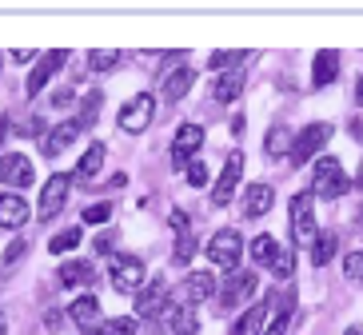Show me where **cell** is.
Here are the masks:
<instances>
[{
  "mask_svg": "<svg viewBox=\"0 0 363 335\" xmlns=\"http://www.w3.org/2000/svg\"><path fill=\"white\" fill-rule=\"evenodd\" d=\"M196 256V236L192 232H180L176 236V248H172V263H188Z\"/></svg>",
  "mask_w": 363,
  "mask_h": 335,
  "instance_id": "obj_30",
  "label": "cell"
},
{
  "mask_svg": "<svg viewBox=\"0 0 363 335\" xmlns=\"http://www.w3.org/2000/svg\"><path fill=\"white\" fill-rule=\"evenodd\" d=\"M192 80H196L192 68H176V72H168V76H164V96H168V100H184V96H188V88H192Z\"/></svg>",
  "mask_w": 363,
  "mask_h": 335,
  "instance_id": "obj_25",
  "label": "cell"
},
{
  "mask_svg": "<svg viewBox=\"0 0 363 335\" xmlns=\"http://www.w3.org/2000/svg\"><path fill=\"white\" fill-rule=\"evenodd\" d=\"M80 220H84V224H104V220H112V204H92Z\"/></svg>",
  "mask_w": 363,
  "mask_h": 335,
  "instance_id": "obj_35",
  "label": "cell"
},
{
  "mask_svg": "<svg viewBox=\"0 0 363 335\" xmlns=\"http://www.w3.org/2000/svg\"><path fill=\"white\" fill-rule=\"evenodd\" d=\"M272 204H276V192L267 184H252L244 192V216L247 220H259L264 212H272Z\"/></svg>",
  "mask_w": 363,
  "mask_h": 335,
  "instance_id": "obj_19",
  "label": "cell"
},
{
  "mask_svg": "<svg viewBox=\"0 0 363 335\" xmlns=\"http://www.w3.org/2000/svg\"><path fill=\"white\" fill-rule=\"evenodd\" d=\"M216 288H220V283H216V276L212 271H192V276H188V280H184V292H180V300L184 303H203V300H212L216 295Z\"/></svg>",
  "mask_w": 363,
  "mask_h": 335,
  "instance_id": "obj_15",
  "label": "cell"
},
{
  "mask_svg": "<svg viewBox=\"0 0 363 335\" xmlns=\"http://www.w3.org/2000/svg\"><path fill=\"white\" fill-rule=\"evenodd\" d=\"M76 244H80V227H65L60 236H52V244H48V251L52 256H65V251H72Z\"/></svg>",
  "mask_w": 363,
  "mask_h": 335,
  "instance_id": "obj_31",
  "label": "cell"
},
{
  "mask_svg": "<svg viewBox=\"0 0 363 335\" xmlns=\"http://www.w3.org/2000/svg\"><path fill=\"white\" fill-rule=\"evenodd\" d=\"M247 251H252V260H256V263H264V268H272V263L279 260V251H284V248L276 244V236H256Z\"/></svg>",
  "mask_w": 363,
  "mask_h": 335,
  "instance_id": "obj_27",
  "label": "cell"
},
{
  "mask_svg": "<svg viewBox=\"0 0 363 335\" xmlns=\"http://www.w3.org/2000/svg\"><path fill=\"white\" fill-rule=\"evenodd\" d=\"M152 116H156V96H148V92H140V96H132L124 108H120V128L124 132H144L152 124Z\"/></svg>",
  "mask_w": 363,
  "mask_h": 335,
  "instance_id": "obj_9",
  "label": "cell"
},
{
  "mask_svg": "<svg viewBox=\"0 0 363 335\" xmlns=\"http://www.w3.org/2000/svg\"><path fill=\"white\" fill-rule=\"evenodd\" d=\"M4 136H9V116H0V144H4Z\"/></svg>",
  "mask_w": 363,
  "mask_h": 335,
  "instance_id": "obj_45",
  "label": "cell"
},
{
  "mask_svg": "<svg viewBox=\"0 0 363 335\" xmlns=\"http://www.w3.org/2000/svg\"><path fill=\"white\" fill-rule=\"evenodd\" d=\"M355 140H363V124H355Z\"/></svg>",
  "mask_w": 363,
  "mask_h": 335,
  "instance_id": "obj_48",
  "label": "cell"
},
{
  "mask_svg": "<svg viewBox=\"0 0 363 335\" xmlns=\"http://www.w3.org/2000/svg\"><path fill=\"white\" fill-rule=\"evenodd\" d=\"M0 335H9V315L0 312Z\"/></svg>",
  "mask_w": 363,
  "mask_h": 335,
  "instance_id": "obj_47",
  "label": "cell"
},
{
  "mask_svg": "<svg viewBox=\"0 0 363 335\" xmlns=\"http://www.w3.org/2000/svg\"><path fill=\"white\" fill-rule=\"evenodd\" d=\"M100 104H104V92H88L84 96V108H80V116H76V124H80V132H88L92 124H96V112Z\"/></svg>",
  "mask_w": 363,
  "mask_h": 335,
  "instance_id": "obj_29",
  "label": "cell"
},
{
  "mask_svg": "<svg viewBox=\"0 0 363 335\" xmlns=\"http://www.w3.org/2000/svg\"><path fill=\"white\" fill-rule=\"evenodd\" d=\"M65 60H68L65 48H56V52H44L40 60H36V68L28 72V84H24V92H28V96H40L44 84H48V80L60 72V64H65Z\"/></svg>",
  "mask_w": 363,
  "mask_h": 335,
  "instance_id": "obj_11",
  "label": "cell"
},
{
  "mask_svg": "<svg viewBox=\"0 0 363 335\" xmlns=\"http://www.w3.org/2000/svg\"><path fill=\"white\" fill-rule=\"evenodd\" d=\"M284 148L291 152V144H288V132H284V128L267 132V140H264V152H267V156H279V152H284Z\"/></svg>",
  "mask_w": 363,
  "mask_h": 335,
  "instance_id": "obj_33",
  "label": "cell"
},
{
  "mask_svg": "<svg viewBox=\"0 0 363 335\" xmlns=\"http://www.w3.org/2000/svg\"><path fill=\"white\" fill-rule=\"evenodd\" d=\"M72 180H76V176H65V172L48 176V184H44V192H40V204H36L40 220H56V216H60V208H65V200H68Z\"/></svg>",
  "mask_w": 363,
  "mask_h": 335,
  "instance_id": "obj_8",
  "label": "cell"
},
{
  "mask_svg": "<svg viewBox=\"0 0 363 335\" xmlns=\"http://www.w3.org/2000/svg\"><path fill=\"white\" fill-rule=\"evenodd\" d=\"M60 283H65V288H88V283H92V263L88 260L60 263Z\"/></svg>",
  "mask_w": 363,
  "mask_h": 335,
  "instance_id": "obj_22",
  "label": "cell"
},
{
  "mask_svg": "<svg viewBox=\"0 0 363 335\" xmlns=\"http://www.w3.org/2000/svg\"><path fill=\"white\" fill-rule=\"evenodd\" d=\"M264 324H267V303H256V307H247V312L232 324V335H256Z\"/></svg>",
  "mask_w": 363,
  "mask_h": 335,
  "instance_id": "obj_24",
  "label": "cell"
},
{
  "mask_svg": "<svg viewBox=\"0 0 363 335\" xmlns=\"http://www.w3.org/2000/svg\"><path fill=\"white\" fill-rule=\"evenodd\" d=\"M120 52H104V48H96V52H88V68L92 72H108V68H116Z\"/></svg>",
  "mask_w": 363,
  "mask_h": 335,
  "instance_id": "obj_32",
  "label": "cell"
},
{
  "mask_svg": "<svg viewBox=\"0 0 363 335\" xmlns=\"http://www.w3.org/2000/svg\"><path fill=\"white\" fill-rule=\"evenodd\" d=\"M24 251H28V244H24V239H16V244H9V248H4V263H16L24 256Z\"/></svg>",
  "mask_w": 363,
  "mask_h": 335,
  "instance_id": "obj_39",
  "label": "cell"
},
{
  "mask_svg": "<svg viewBox=\"0 0 363 335\" xmlns=\"http://www.w3.org/2000/svg\"><path fill=\"white\" fill-rule=\"evenodd\" d=\"M76 136H80V124H76V120H60L56 128H48V136H40V152L48 156V160H56L60 152L72 148Z\"/></svg>",
  "mask_w": 363,
  "mask_h": 335,
  "instance_id": "obj_13",
  "label": "cell"
},
{
  "mask_svg": "<svg viewBox=\"0 0 363 335\" xmlns=\"http://www.w3.org/2000/svg\"><path fill=\"white\" fill-rule=\"evenodd\" d=\"M0 180L9 188H33L36 172H33V160L21 156V152H9V156H0Z\"/></svg>",
  "mask_w": 363,
  "mask_h": 335,
  "instance_id": "obj_12",
  "label": "cell"
},
{
  "mask_svg": "<svg viewBox=\"0 0 363 335\" xmlns=\"http://www.w3.org/2000/svg\"><path fill=\"white\" fill-rule=\"evenodd\" d=\"M12 60H21V64H24V60H36V52H33V48H21V52H12Z\"/></svg>",
  "mask_w": 363,
  "mask_h": 335,
  "instance_id": "obj_44",
  "label": "cell"
},
{
  "mask_svg": "<svg viewBox=\"0 0 363 335\" xmlns=\"http://www.w3.org/2000/svg\"><path fill=\"white\" fill-rule=\"evenodd\" d=\"M108 276H112V288L116 292H136L140 283H144V260L140 256H112V263H108Z\"/></svg>",
  "mask_w": 363,
  "mask_h": 335,
  "instance_id": "obj_6",
  "label": "cell"
},
{
  "mask_svg": "<svg viewBox=\"0 0 363 335\" xmlns=\"http://www.w3.org/2000/svg\"><path fill=\"white\" fill-rule=\"evenodd\" d=\"M343 271H347V280H363V248H355L347 260H343Z\"/></svg>",
  "mask_w": 363,
  "mask_h": 335,
  "instance_id": "obj_34",
  "label": "cell"
},
{
  "mask_svg": "<svg viewBox=\"0 0 363 335\" xmlns=\"http://www.w3.org/2000/svg\"><path fill=\"white\" fill-rule=\"evenodd\" d=\"M104 156H108V148L104 144H88V152H84V160L76 164V180H92V176L100 172V164H104Z\"/></svg>",
  "mask_w": 363,
  "mask_h": 335,
  "instance_id": "obj_26",
  "label": "cell"
},
{
  "mask_svg": "<svg viewBox=\"0 0 363 335\" xmlns=\"http://www.w3.org/2000/svg\"><path fill=\"white\" fill-rule=\"evenodd\" d=\"M272 271H276L279 280H288L291 271H296V256H291V251H279V260L272 263Z\"/></svg>",
  "mask_w": 363,
  "mask_h": 335,
  "instance_id": "obj_36",
  "label": "cell"
},
{
  "mask_svg": "<svg viewBox=\"0 0 363 335\" xmlns=\"http://www.w3.org/2000/svg\"><path fill=\"white\" fill-rule=\"evenodd\" d=\"M40 128H44V120H40V116H33V120H24V124H21L16 132H21V136H40Z\"/></svg>",
  "mask_w": 363,
  "mask_h": 335,
  "instance_id": "obj_40",
  "label": "cell"
},
{
  "mask_svg": "<svg viewBox=\"0 0 363 335\" xmlns=\"http://www.w3.org/2000/svg\"><path fill=\"white\" fill-rule=\"evenodd\" d=\"M352 188H347V172H343V164L335 160V156H323L320 164H315V180H311V195H320V200H340V195H347Z\"/></svg>",
  "mask_w": 363,
  "mask_h": 335,
  "instance_id": "obj_1",
  "label": "cell"
},
{
  "mask_svg": "<svg viewBox=\"0 0 363 335\" xmlns=\"http://www.w3.org/2000/svg\"><path fill=\"white\" fill-rule=\"evenodd\" d=\"M220 307L224 312H235L240 303H247L252 295H256V271H247V268H240V271H232L224 283H220Z\"/></svg>",
  "mask_w": 363,
  "mask_h": 335,
  "instance_id": "obj_3",
  "label": "cell"
},
{
  "mask_svg": "<svg viewBox=\"0 0 363 335\" xmlns=\"http://www.w3.org/2000/svg\"><path fill=\"white\" fill-rule=\"evenodd\" d=\"M331 132H335V128H331V124H323V120H315V124H308V128H303V132L296 136V140H291L288 160L296 164V168H299L303 160H311V156H315V152H320L323 144L331 140Z\"/></svg>",
  "mask_w": 363,
  "mask_h": 335,
  "instance_id": "obj_5",
  "label": "cell"
},
{
  "mask_svg": "<svg viewBox=\"0 0 363 335\" xmlns=\"http://www.w3.org/2000/svg\"><path fill=\"white\" fill-rule=\"evenodd\" d=\"M112 244H116V232H104V236H96V251H100V256H108V251H112Z\"/></svg>",
  "mask_w": 363,
  "mask_h": 335,
  "instance_id": "obj_42",
  "label": "cell"
},
{
  "mask_svg": "<svg viewBox=\"0 0 363 335\" xmlns=\"http://www.w3.org/2000/svg\"><path fill=\"white\" fill-rule=\"evenodd\" d=\"M188 184H192V188H203V184H208V164H200V160L188 164Z\"/></svg>",
  "mask_w": 363,
  "mask_h": 335,
  "instance_id": "obj_37",
  "label": "cell"
},
{
  "mask_svg": "<svg viewBox=\"0 0 363 335\" xmlns=\"http://www.w3.org/2000/svg\"><path fill=\"white\" fill-rule=\"evenodd\" d=\"M60 324H65L60 312H44V327H48V331H60Z\"/></svg>",
  "mask_w": 363,
  "mask_h": 335,
  "instance_id": "obj_43",
  "label": "cell"
},
{
  "mask_svg": "<svg viewBox=\"0 0 363 335\" xmlns=\"http://www.w3.org/2000/svg\"><path fill=\"white\" fill-rule=\"evenodd\" d=\"M244 80H247L244 68H228V72L212 84V96L220 100V104H232V100L240 96V92H244Z\"/></svg>",
  "mask_w": 363,
  "mask_h": 335,
  "instance_id": "obj_20",
  "label": "cell"
},
{
  "mask_svg": "<svg viewBox=\"0 0 363 335\" xmlns=\"http://www.w3.org/2000/svg\"><path fill=\"white\" fill-rule=\"evenodd\" d=\"M240 60H244V52H212L208 68H228V64H240Z\"/></svg>",
  "mask_w": 363,
  "mask_h": 335,
  "instance_id": "obj_38",
  "label": "cell"
},
{
  "mask_svg": "<svg viewBox=\"0 0 363 335\" xmlns=\"http://www.w3.org/2000/svg\"><path fill=\"white\" fill-rule=\"evenodd\" d=\"M164 324L172 327V335H196V312H192V303H184V300H176V303H168V312L160 315Z\"/></svg>",
  "mask_w": 363,
  "mask_h": 335,
  "instance_id": "obj_16",
  "label": "cell"
},
{
  "mask_svg": "<svg viewBox=\"0 0 363 335\" xmlns=\"http://www.w3.org/2000/svg\"><path fill=\"white\" fill-rule=\"evenodd\" d=\"M355 100H359V104H363V76H359V80H355Z\"/></svg>",
  "mask_w": 363,
  "mask_h": 335,
  "instance_id": "obj_46",
  "label": "cell"
},
{
  "mask_svg": "<svg viewBox=\"0 0 363 335\" xmlns=\"http://www.w3.org/2000/svg\"><path fill=\"white\" fill-rule=\"evenodd\" d=\"M68 319H72L76 327H100L104 319H100V303H96V295H80V300H72V307H68Z\"/></svg>",
  "mask_w": 363,
  "mask_h": 335,
  "instance_id": "obj_18",
  "label": "cell"
},
{
  "mask_svg": "<svg viewBox=\"0 0 363 335\" xmlns=\"http://www.w3.org/2000/svg\"><path fill=\"white\" fill-rule=\"evenodd\" d=\"M240 251H244V236L235 227H220L212 239H208V260L224 271H240Z\"/></svg>",
  "mask_w": 363,
  "mask_h": 335,
  "instance_id": "obj_2",
  "label": "cell"
},
{
  "mask_svg": "<svg viewBox=\"0 0 363 335\" xmlns=\"http://www.w3.org/2000/svg\"><path fill=\"white\" fill-rule=\"evenodd\" d=\"M200 144H203V128H200V124H180L176 140H172V164H176V168L192 164V156H196Z\"/></svg>",
  "mask_w": 363,
  "mask_h": 335,
  "instance_id": "obj_14",
  "label": "cell"
},
{
  "mask_svg": "<svg viewBox=\"0 0 363 335\" xmlns=\"http://www.w3.org/2000/svg\"><path fill=\"white\" fill-rule=\"evenodd\" d=\"M343 335H363V331H359V327H347V331H343Z\"/></svg>",
  "mask_w": 363,
  "mask_h": 335,
  "instance_id": "obj_49",
  "label": "cell"
},
{
  "mask_svg": "<svg viewBox=\"0 0 363 335\" xmlns=\"http://www.w3.org/2000/svg\"><path fill=\"white\" fill-rule=\"evenodd\" d=\"M72 100H76V92H72V88H60V92L52 96V108H68Z\"/></svg>",
  "mask_w": 363,
  "mask_h": 335,
  "instance_id": "obj_41",
  "label": "cell"
},
{
  "mask_svg": "<svg viewBox=\"0 0 363 335\" xmlns=\"http://www.w3.org/2000/svg\"><path fill=\"white\" fill-rule=\"evenodd\" d=\"M136 319L132 315H116V319H104L100 327H92L88 335H136Z\"/></svg>",
  "mask_w": 363,
  "mask_h": 335,
  "instance_id": "obj_28",
  "label": "cell"
},
{
  "mask_svg": "<svg viewBox=\"0 0 363 335\" xmlns=\"http://www.w3.org/2000/svg\"><path fill=\"white\" fill-rule=\"evenodd\" d=\"M291 236H296V244H315V236H320V227H315V208H311V192H299L291 195Z\"/></svg>",
  "mask_w": 363,
  "mask_h": 335,
  "instance_id": "obj_4",
  "label": "cell"
},
{
  "mask_svg": "<svg viewBox=\"0 0 363 335\" xmlns=\"http://www.w3.org/2000/svg\"><path fill=\"white\" fill-rule=\"evenodd\" d=\"M28 224V204L21 200V192H4L0 195V227H24Z\"/></svg>",
  "mask_w": 363,
  "mask_h": 335,
  "instance_id": "obj_17",
  "label": "cell"
},
{
  "mask_svg": "<svg viewBox=\"0 0 363 335\" xmlns=\"http://www.w3.org/2000/svg\"><path fill=\"white\" fill-rule=\"evenodd\" d=\"M340 76V52H331V48H323V52H315V68H311V84L315 88H328L331 80Z\"/></svg>",
  "mask_w": 363,
  "mask_h": 335,
  "instance_id": "obj_21",
  "label": "cell"
},
{
  "mask_svg": "<svg viewBox=\"0 0 363 335\" xmlns=\"http://www.w3.org/2000/svg\"><path fill=\"white\" fill-rule=\"evenodd\" d=\"M168 303H172V288H168L164 276H156V280L136 295V315H144V319H160V315L168 312Z\"/></svg>",
  "mask_w": 363,
  "mask_h": 335,
  "instance_id": "obj_7",
  "label": "cell"
},
{
  "mask_svg": "<svg viewBox=\"0 0 363 335\" xmlns=\"http://www.w3.org/2000/svg\"><path fill=\"white\" fill-rule=\"evenodd\" d=\"M240 176H244V152H232L228 164H224V172H220V180H216V188H212V204L216 208L232 204L235 188H240Z\"/></svg>",
  "mask_w": 363,
  "mask_h": 335,
  "instance_id": "obj_10",
  "label": "cell"
},
{
  "mask_svg": "<svg viewBox=\"0 0 363 335\" xmlns=\"http://www.w3.org/2000/svg\"><path fill=\"white\" fill-rule=\"evenodd\" d=\"M335 248H340V236H335V227H323L320 236H315V244H311V263H315V268H323V263L335 256Z\"/></svg>",
  "mask_w": 363,
  "mask_h": 335,
  "instance_id": "obj_23",
  "label": "cell"
}]
</instances>
